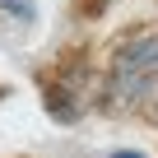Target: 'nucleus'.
<instances>
[{"instance_id":"5","label":"nucleus","mask_w":158,"mask_h":158,"mask_svg":"<svg viewBox=\"0 0 158 158\" xmlns=\"http://www.w3.org/2000/svg\"><path fill=\"white\" fill-rule=\"evenodd\" d=\"M98 5H107V0H98Z\"/></svg>"},{"instance_id":"4","label":"nucleus","mask_w":158,"mask_h":158,"mask_svg":"<svg viewBox=\"0 0 158 158\" xmlns=\"http://www.w3.org/2000/svg\"><path fill=\"white\" fill-rule=\"evenodd\" d=\"M107 158H144L139 149H116V153H107Z\"/></svg>"},{"instance_id":"2","label":"nucleus","mask_w":158,"mask_h":158,"mask_svg":"<svg viewBox=\"0 0 158 158\" xmlns=\"http://www.w3.org/2000/svg\"><path fill=\"white\" fill-rule=\"evenodd\" d=\"M42 102L56 121H79V112H84V98H79V84L74 79H47L42 84Z\"/></svg>"},{"instance_id":"1","label":"nucleus","mask_w":158,"mask_h":158,"mask_svg":"<svg viewBox=\"0 0 158 158\" xmlns=\"http://www.w3.org/2000/svg\"><path fill=\"white\" fill-rule=\"evenodd\" d=\"M107 93L121 107H139L158 93V28H139L126 33L112 47V65H107Z\"/></svg>"},{"instance_id":"3","label":"nucleus","mask_w":158,"mask_h":158,"mask_svg":"<svg viewBox=\"0 0 158 158\" xmlns=\"http://www.w3.org/2000/svg\"><path fill=\"white\" fill-rule=\"evenodd\" d=\"M0 14H5L10 23H19V28H28L37 19V5L33 0H0Z\"/></svg>"}]
</instances>
